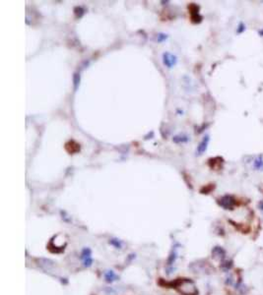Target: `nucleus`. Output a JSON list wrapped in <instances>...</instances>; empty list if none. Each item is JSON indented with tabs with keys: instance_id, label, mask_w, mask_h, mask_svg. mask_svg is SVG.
<instances>
[{
	"instance_id": "7ed1b4c3",
	"label": "nucleus",
	"mask_w": 263,
	"mask_h": 295,
	"mask_svg": "<svg viewBox=\"0 0 263 295\" xmlns=\"http://www.w3.org/2000/svg\"><path fill=\"white\" fill-rule=\"evenodd\" d=\"M199 11H200V7L197 4L190 3L188 5V13L190 15V20H191V22L193 24H199L203 19V17L200 15Z\"/></svg>"
},
{
	"instance_id": "f03ea898",
	"label": "nucleus",
	"mask_w": 263,
	"mask_h": 295,
	"mask_svg": "<svg viewBox=\"0 0 263 295\" xmlns=\"http://www.w3.org/2000/svg\"><path fill=\"white\" fill-rule=\"evenodd\" d=\"M218 205L227 211H234L235 208L238 206V201L232 195H225L222 196L221 198L218 199Z\"/></svg>"
},
{
	"instance_id": "f257e3e1",
	"label": "nucleus",
	"mask_w": 263,
	"mask_h": 295,
	"mask_svg": "<svg viewBox=\"0 0 263 295\" xmlns=\"http://www.w3.org/2000/svg\"><path fill=\"white\" fill-rule=\"evenodd\" d=\"M177 289L180 293L184 295H197L198 290L193 281H189L187 278H183L182 281H178Z\"/></svg>"
},
{
	"instance_id": "2eb2a0df",
	"label": "nucleus",
	"mask_w": 263,
	"mask_h": 295,
	"mask_svg": "<svg viewBox=\"0 0 263 295\" xmlns=\"http://www.w3.org/2000/svg\"><path fill=\"white\" fill-rule=\"evenodd\" d=\"M258 35H259V37H263V28L258 31Z\"/></svg>"
},
{
	"instance_id": "ddd939ff",
	"label": "nucleus",
	"mask_w": 263,
	"mask_h": 295,
	"mask_svg": "<svg viewBox=\"0 0 263 295\" xmlns=\"http://www.w3.org/2000/svg\"><path fill=\"white\" fill-rule=\"evenodd\" d=\"M158 41H162V40H164V39H167V35H158Z\"/></svg>"
},
{
	"instance_id": "1a4fd4ad",
	"label": "nucleus",
	"mask_w": 263,
	"mask_h": 295,
	"mask_svg": "<svg viewBox=\"0 0 263 295\" xmlns=\"http://www.w3.org/2000/svg\"><path fill=\"white\" fill-rule=\"evenodd\" d=\"M188 140H189V138L187 136L179 135V136H175L173 139V141L177 144H180V143H186V142H188Z\"/></svg>"
},
{
	"instance_id": "f8f14e48",
	"label": "nucleus",
	"mask_w": 263,
	"mask_h": 295,
	"mask_svg": "<svg viewBox=\"0 0 263 295\" xmlns=\"http://www.w3.org/2000/svg\"><path fill=\"white\" fill-rule=\"evenodd\" d=\"M245 31H246V26H245V24H244V22H240V23L239 24V26H238V29H236V34H239V35L244 34Z\"/></svg>"
},
{
	"instance_id": "20e7f679",
	"label": "nucleus",
	"mask_w": 263,
	"mask_h": 295,
	"mask_svg": "<svg viewBox=\"0 0 263 295\" xmlns=\"http://www.w3.org/2000/svg\"><path fill=\"white\" fill-rule=\"evenodd\" d=\"M64 148H65V151L68 153L69 154H75L77 153H79L80 149H81L80 144L77 143L76 141H74V140H70V141L67 142L65 144Z\"/></svg>"
},
{
	"instance_id": "4468645a",
	"label": "nucleus",
	"mask_w": 263,
	"mask_h": 295,
	"mask_svg": "<svg viewBox=\"0 0 263 295\" xmlns=\"http://www.w3.org/2000/svg\"><path fill=\"white\" fill-rule=\"evenodd\" d=\"M258 207H259V209H260L261 211H263V201H260V203H259Z\"/></svg>"
},
{
	"instance_id": "6e6552de",
	"label": "nucleus",
	"mask_w": 263,
	"mask_h": 295,
	"mask_svg": "<svg viewBox=\"0 0 263 295\" xmlns=\"http://www.w3.org/2000/svg\"><path fill=\"white\" fill-rule=\"evenodd\" d=\"M253 168L255 170H263V156L259 154L253 160Z\"/></svg>"
},
{
	"instance_id": "9b49d317",
	"label": "nucleus",
	"mask_w": 263,
	"mask_h": 295,
	"mask_svg": "<svg viewBox=\"0 0 263 295\" xmlns=\"http://www.w3.org/2000/svg\"><path fill=\"white\" fill-rule=\"evenodd\" d=\"M215 188V185L214 184H208L204 186V187L201 189V193L202 194H209L210 192H212Z\"/></svg>"
},
{
	"instance_id": "0eeeda50",
	"label": "nucleus",
	"mask_w": 263,
	"mask_h": 295,
	"mask_svg": "<svg viewBox=\"0 0 263 295\" xmlns=\"http://www.w3.org/2000/svg\"><path fill=\"white\" fill-rule=\"evenodd\" d=\"M209 141H210V138L209 136H205L202 140H201V142L199 143L198 147H197V150H196V154L197 156H202V154L206 152V150L208 148V145H209Z\"/></svg>"
},
{
	"instance_id": "9d476101",
	"label": "nucleus",
	"mask_w": 263,
	"mask_h": 295,
	"mask_svg": "<svg viewBox=\"0 0 263 295\" xmlns=\"http://www.w3.org/2000/svg\"><path fill=\"white\" fill-rule=\"evenodd\" d=\"M213 255L214 257H219V258H224V255H225V252L224 250L222 249L220 247H215L214 250H213Z\"/></svg>"
},
{
	"instance_id": "39448f33",
	"label": "nucleus",
	"mask_w": 263,
	"mask_h": 295,
	"mask_svg": "<svg viewBox=\"0 0 263 295\" xmlns=\"http://www.w3.org/2000/svg\"><path fill=\"white\" fill-rule=\"evenodd\" d=\"M224 165V158L221 157L212 158L208 160V166L213 170H220L223 168Z\"/></svg>"
},
{
	"instance_id": "423d86ee",
	"label": "nucleus",
	"mask_w": 263,
	"mask_h": 295,
	"mask_svg": "<svg viewBox=\"0 0 263 295\" xmlns=\"http://www.w3.org/2000/svg\"><path fill=\"white\" fill-rule=\"evenodd\" d=\"M163 62H164L165 66H167L168 68H173L177 62V56L169 53V52H165L163 54Z\"/></svg>"
}]
</instances>
